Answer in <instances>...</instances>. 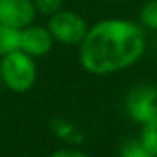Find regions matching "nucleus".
I'll return each mask as SVG.
<instances>
[{
    "mask_svg": "<svg viewBox=\"0 0 157 157\" xmlns=\"http://www.w3.org/2000/svg\"><path fill=\"white\" fill-rule=\"evenodd\" d=\"M0 88H2V76H0Z\"/></svg>",
    "mask_w": 157,
    "mask_h": 157,
    "instance_id": "obj_14",
    "label": "nucleus"
},
{
    "mask_svg": "<svg viewBox=\"0 0 157 157\" xmlns=\"http://www.w3.org/2000/svg\"><path fill=\"white\" fill-rule=\"evenodd\" d=\"M139 19L142 25L157 31V0H149L147 4H144V7L140 9Z\"/></svg>",
    "mask_w": 157,
    "mask_h": 157,
    "instance_id": "obj_11",
    "label": "nucleus"
},
{
    "mask_svg": "<svg viewBox=\"0 0 157 157\" xmlns=\"http://www.w3.org/2000/svg\"><path fill=\"white\" fill-rule=\"evenodd\" d=\"M0 76L2 86L14 93H25L34 88L37 81L36 59L17 49L0 58Z\"/></svg>",
    "mask_w": 157,
    "mask_h": 157,
    "instance_id": "obj_2",
    "label": "nucleus"
},
{
    "mask_svg": "<svg viewBox=\"0 0 157 157\" xmlns=\"http://www.w3.org/2000/svg\"><path fill=\"white\" fill-rule=\"evenodd\" d=\"M52 46H54V39L46 25H37L32 22L31 25L21 29L19 49L29 54L31 58L37 59L49 54Z\"/></svg>",
    "mask_w": 157,
    "mask_h": 157,
    "instance_id": "obj_5",
    "label": "nucleus"
},
{
    "mask_svg": "<svg viewBox=\"0 0 157 157\" xmlns=\"http://www.w3.org/2000/svg\"><path fill=\"white\" fill-rule=\"evenodd\" d=\"M120 157H154L139 139L125 140L120 147Z\"/></svg>",
    "mask_w": 157,
    "mask_h": 157,
    "instance_id": "obj_10",
    "label": "nucleus"
},
{
    "mask_svg": "<svg viewBox=\"0 0 157 157\" xmlns=\"http://www.w3.org/2000/svg\"><path fill=\"white\" fill-rule=\"evenodd\" d=\"M139 140L154 157L157 155V118L142 123Z\"/></svg>",
    "mask_w": 157,
    "mask_h": 157,
    "instance_id": "obj_9",
    "label": "nucleus"
},
{
    "mask_svg": "<svg viewBox=\"0 0 157 157\" xmlns=\"http://www.w3.org/2000/svg\"><path fill=\"white\" fill-rule=\"evenodd\" d=\"M125 108L130 118L139 123L157 118V88L152 85L135 86L127 95Z\"/></svg>",
    "mask_w": 157,
    "mask_h": 157,
    "instance_id": "obj_4",
    "label": "nucleus"
},
{
    "mask_svg": "<svg viewBox=\"0 0 157 157\" xmlns=\"http://www.w3.org/2000/svg\"><path fill=\"white\" fill-rule=\"evenodd\" d=\"M49 157H90V155L79 149H75V147H63V149L54 150Z\"/></svg>",
    "mask_w": 157,
    "mask_h": 157,
    "instance_id": "obj_13",
    "label": "nucleus"
},
{
    "mask_svg": "<svg viewBox=\"0 0 157 157\" xmlns=\"http://www.w3.org/2000/svg\"><path fill=\"white\" fill-rule=\"evenodd\" d=\"M37 14H42L46 17H51L58 10L63 9V2L64 0H32Z\"/></svg>",
    "mask_w": 157,
    "mask_h": 157,
    "instance_id": "obj_12",
    "label": "nucleus"
},
{
    "mask_svg": "<svg viewBox=\"0 0 157 157\" xmlns=\"http://www.w3.org/2000/svg\"><path fill=\"white\" fill-rule=\"evenodd\" d=\"M54 42L63 46H79L88 32L90 25L75 10H58L48 21V25Z\"/></svg>",
    "mask_w": 157,
    "mask_h": 157,
    "instance_id": "obj_3",
    "label": "nucleus"
},
{
    "mask_svg": "<svg viewBox=\"0 0 157 157\" xmlns=\"http://www.w3.org/2000/svg\"><path fill=\"white\" fill-rule=\"evenodd\" d=\"M51 132L54 133V137L64 140L68 144H79L83 140V135L78 128H76L75 123H71L66 118H52L51 120Z\"/></svg>",
    "mask_w": 157,
    "mask_h": 157,
    "instance_id": "obj_7",
    "label": "nucleus"
},
{
    "mask_svg": "<svg viewBox=\"0 0 157 157\" xmlns=\"http://www.w3.org/2000/svg\"><path fill=\"white\" fill-rule=\"evenodd\" d=\"M19 39H21V31L19 29L0 24V58L12 51H17Z\"/></svg>",
    "mask_w": 157,
    "mask_h": 157,
    "instance_id": "obj_8",
    "label": "nucleus"
},
{
    "mask_svg": "<svg viewBox=\"0 0 157 157\" xmlns=\"http://www.w3.org/2000/svg\"><path fill=\"white\" fill-rule=\"evenodd\" d=\"M36 15L32 0H0V24L21 31L36 21Z\"/></svg>",
    "mask_w": 157,
    "mask_h": 157,
    "instance_id": "obj_6",
    "label": "nucleus"
},
{
    "mask_svg": "<svg viewBox=\"0 0 157 157\" xmlns=\"http://www.w3.org/2000/svg\"><path fill=\"white\" fill-rule=\"evenodd\" d=\"M155 157H157V155H155Z\"/></svg>",
    "mask_w": 157,
    "mask_h": 157,
    "instance_id": "obj_16",
    "label": "nucleus"
},
{
    "mask_svg": "<svg viewBox=\"0 0 157 157\" xmlns=\"http://www.w3.org/2000/svg\"><path fill=\"white\" fill-rule=\"evenodd\" d=\"M145 51L139 24L125 19H105L88 29L79 44V64L96 76L113 75L135 64Z\"/></svg>",
    "mask_w": 157,
    "mask_h": 157,
    "instance_id": "obj_1",
    "label": "nucleus"
},
{
    "mask_svg": "<svg viewBox=\"0 0 157 157\" xmlns=\"http://www.w3.org/2000/svg\"><path fill=\"white\" fill-rule=\"evenodd\" d=\"M155 88H157V85H155Z\"/></svg>",
    "mask_w": 157,
    "mask_h": 157,
    "instance_id": "obj_15",
    "label": "nucleus"
}]
</instances>
